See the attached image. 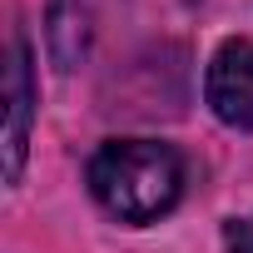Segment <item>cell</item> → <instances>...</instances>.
<instances>
[{
	"mask_svg": "<svg viewBox=\"0 0 253 253\" xmlns=\"http://www.w3.org/2000/svg\"><path fill=\"white\" fill-rule=\"evenodd\" d=\"M89 194L124 223H154L184 194V159L164 139H109L89 159Z\"/></svg>",
	"mask_w": 253,
	"mask_h": 253,
	"instance_id": "cell-1",
	"label": "cell"
},
{
	"mask_svg": "<svg viewBox=\"0 0 253 253\" xmlns=\"http://www.w3.org/2000/svg\"><path fill=\"white\" fill-rule=\"evenodd\" d=\"M204 94H209V109L223 124H233V129H253V40L218 45V55L209 60Z\"/></svg>",
	"mask_w": 253,
	"mask_h": 253,
	"instance_id": "cell-2",
	"label": "cell"
},
{
	"mask_svg": "<svg viewBox=\"0 0 253 253\" xmlns=\"http://www.w3.org/2000/svg\"><path fill=\"white\" fill-rule=\"evenodd\" d=\"M30 114H35V75H30V45L10 40V65H5V179L15 184L25 169V144H30Z\"/></svg>",
	"mask_w": 253,
	"mask_h": 253,
	"instance_id": "cell-3",
	"label": "cell"
},
{
	"mask_svg": "<svg viewBox=\"0 0 253 253\" xmlns=\"http://www.w3.org/2000/svg\"><path fill=\"white\" fill-rule=\"evenodd\" d=\"M223 243H228V253H253V213L248 218H233L223 228Z\"/></svg>",
	"mask_w": 253,
	"mask_h": 253,
	"instance_id": "cell-4",
	"label": "cell"
}]
</instances>
